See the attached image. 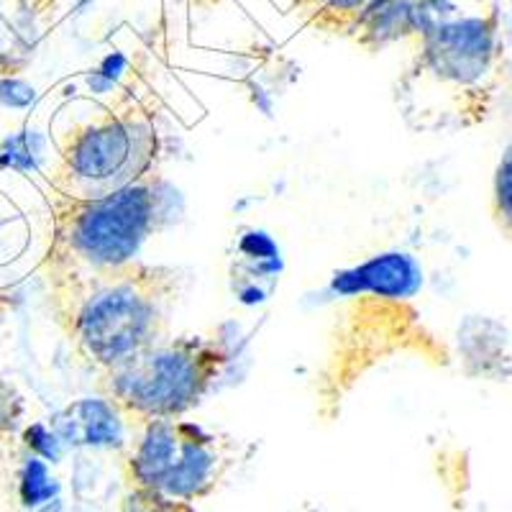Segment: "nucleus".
Returning <instances> with one entry per match:
<instances>
[{"instance_id": "3", "label": "nucleus", "mask_w": 512, "mask_h": 512, "mask_svg": "<svg viewBox=\"0 0 512 512\" xmlns=\"http://www.w3.org/2000/svg\"><path fill=\"white\" fill-rule=\"evenodd\" d=\"M54 164L39 180L72 198H103L159 169L162 139L152 111L131 93L113 103L75 100L49 121Z\"/></svg>"}, {"instance_id": "22", "label": "nucleus", "mask_w": 512, "mask_h": 512, "mask_svg": "<svg viewBox=\"0 0 512 512\" xmlns=\"http://www.w3.org/2000/svg\"><path fill=\"white\" fill-rule=\"evenodd\" d=\"M85 82H88V90L93 95H108L118 88L116 82H111L108 77H103L98 70H90L88 75H85Z\"/></svg>"}, {"instance_id": "15", "label": "nucleus", "mask_w": 512, "mask_h": 512, "mask_svg": "<svg viewBox=\"0 0 512 512\" xmlns=\"http://www.w3.org/2000/svg\"><path fill=\"white\" fill-rule=\"evenodd\" d=\"M44 149H47L44 136L29 131V128H21L13 136H6L0 141V172L13 169L21 175H36L41 159H44Z\"/></svg>"}, {"instance_id": "17", "label": "nucleus", "mask_w": 512, "mask_h": 512, "mask_svg": "<svg viewBox=\"0 0 512 512\" xmlns=\"http://www.w3.org/2000/svg\"><path fill=\"white\" fill-rule=\"evenodd\" d=\"M21 443H24V448L31 456H39L47 464H59L62 461V441L52 431V425L44 423V420H34V423L24 425L21 428Z\"/></svg>"}, {"instance_id": "10", "label": "nucleus", "mask_w": 512, "mask_h": 512, "mask_svg": "<svg viewBox=\"0 0 512 512\" xmlns=\"http://www.w3.org/2000/svg\"><path fill=\"white\" fill-rule=\"evenodd\" d=\"M461 372L472 379L507 382L512 377V341L502 320L466 315L456 328Z\"/></svg>"}, {"instance_id": "14", "label": "nucleus", "mask_w": 512, "mask_h": 512, "mask_svg": "<svg viewBox=\"0 0 512 512\" xmlns=\"http://www.w3.org/2000/svg\"><path fill=\"white\" fill-rule=\"evenodd\" d=\"M54 497H62V484L52 474V464L29 454L18 469V502L26 510H36Z\"/></svg>"}, {"instance_id": "19", "label": "nucleus", "mask_w": 512, "mask_h": 512, "mask_svg": "<svg viewBox=\"0 0 512 512\" xmlns=\"http://www.w3.org/2000/svg\"><path fill=\"white\" fill-rule=\"evenodd\" d=\"M21 418H24V400L11 382L0 377V438L18 433Z\"/></svg>"}, {"instance_id": "21", "label": "nucleus", "mask_w": 512, "mask_h": 512, "mask_svg": "<svg viewBox=\"0 0 512 512\" xmlns=\"http://www.w3.org/2000/svg\"><path fill=\"white\" fill-rule=\"evenodd\" d=\"M95 70H98L100 75L108 77V80L116 82V85H118V82H121V77L126 75V70H128V57H126V54H121V52L105 54Z\"/></svg>"}, {"instance_id": "20", "label": "nucleus", "mask_w": 512, "mask_h": 512, "mask_svg": "<svg viewBox=\"0 0 512 512\" xmlns=\"http://www.w3.org/2000/svg\"><path fill=\"white\" fill-rule=\"evenodd\" d=\"M36 100L34 85L21 80L18 75L13 77H0V108L8 111H26Z\"/></svg>"}, {"instance_id": "16", "label": "nucleus", "mask_w": 512, "mask_h": 512, "mask_svg": "<svg viewBox=\"0 0 512 512\" xmlns=\"http://www.w3.org/2000/svg\"><path fill=\"white\" fill-rule=\"evenodd\" d=\"M489 213L497 231L512 241V139L502 146L500 159L492 172V195H489Z\"/></svg>"}, {"instance_id": "5", "label": "nucleus", "mask_w": 512, "mask_h": 512, "mask_svg": "<svg viewBox=\"0 0 512 512\" xmlns=\"http://www.w3.org/2000/svg\"><path fill=\"white\" fill-rule=\"evenodd\" d=\"M502 59L500 8L492 0L418 36L408 88L431 85L441 90L443 116H456L461 126H472L487 118L500 85Z\"/></svg>"}, {"instance_id": "12", "label": "nucleus", "mask_w": 512, "mask_h": 512, "mask_svg": "<svg viewBox=\"0 0 512 512\" xmlns=\"http://www.w3.org/2000/svg\"><path fill=\"white\" fill-rule=\"evenodd\" d=\"M349 36L367 52H382L395 41L415 36V0H369Z\"/></svg>"}, {"instance_id": "18", "label": "nucleus", "mask_w": 512, "mask_h": 512, "mask_svg": "<svg viewBox=\"0 0 512 512\" xmlns=\"http://www.w3.org/2000/svg\"><path fill=\"white\" fill-rule=\"evenodd\" d=\"M121 512H195V505L169 500V497L154 495V492H146V489H128L123 495Z\"/></svg>"}, {"instance_id": "7", "label": "nucleus", "mask_w": 512, "mask_h": 512, "mask_svg": "<svg viewBox=\"0 0 512 512\" xmlns=\"http://www.w3.org/2000/svg\"><path fill=\"white\" fill-rule=\"evenodd\" d=\"M328 290L336 297L377 295L410 303L423 290V264L408 251H387L356 267L333 272Z\"/></svg>"}, {"instance_id": "2", "label": "nucleus", "mask_w": 512, "mask_h": 512, "mask_svg": "<svg viewBox=\"0 0 512 512\" xmlns=\"http://www.w3.org/2000/svg\"><path fill=\"white\" fill-rule=\"evenodd\" d=\"M49 205V246L39 262L44 282L105 272L136 262L149 239L175 226L185 198L175 182L152 172L103 198H72L39 180Z\"/></svg>"}, {"instance_id": "11", "label": "nucleus", "mask_w": 512, "mask_h": 512, "mask_svg": "<svg viewBox=\"0 0 512 512\" xmlns=\"http://www.w3.org/2000/svg\"><path fill=\"white\" fill-rule=\"evenodd\" d=\"M41 0H0V77L29 67L41 39Z\"/></svg>"}, {"instance_id": "1", "label": "nucleus", "mask_w": 512, "mask_h": 512, "mask_svg": "<svg viewBox=\"0 0 512 512\" xmlns=\"http://www.w3.org/2000/svg\"><path fill=\"white\" fill-rule=\"evenodd\" d=\"M47 295L54 323L77 359L103 374L172 336L182 274L136 259L126 267L47 282Z\"/></svg>"}, {"instance_id": "8", "label": "nucleus", "mask_w": 512, "mask_h": 512, "mask_svg": "<svg viewBox=\"0 0 512 512\" xmlns=\"http://www.w3.org/2000/svg\"><path fill=\"white\" fill-rule=\"evenodd\" d=\"M52 431L64 448H95V451H118L128 446V423L111 400L100 397H80L59 410L49 420Z\"/></svg>"}, {"instance_id": "4", "label": "nucleus", "mask_w": 512, "mask_h": 512, "mask_svg": "<svg viewBox=\"0 0 512 512\" xmlns=\"http://www.w3.org/2000/svg\"><path fill=\"white\" fill-rule=\"evenodd\" d=\"M231 364V351L221 338L169 336L154 349L98 374V392L111 400L136 428L149 420L187 418L216 390Z\"/></svg>"}, {"instance_id": "9", "label": "nucleus", "mask_w": 512, "mask_h": 512, "mask_svg": "<svg viewBox=\"0 0 512 512\" xmlns=\"http://www.w3.org/2000/svg\"><path fill=\"white\" fill-rule=\"evenodd\" d=\"M236 256L231 267V290L241 305L256 308L272 297L285 272L280 244L264 228H241L236 236Z\"/></svg>"}, {"instance_id": "13", "label": "nucleus", "mask_w": 512, "mask_h": 512, "mask_svg": "<svg viewBox=\"0 0 512 512\" xmlns=\"http://www.w3.org/2000/svg\"><path fill=\"white\" fill-rule=\"evenodd\" d=\"M369 0H290L287 11H295L305 18V24L328 34L349 36L356 16Z\"/></svg>"}, {"instance_id": "6", "label": "nucleus", "mask_w": 512, "mask_h": 512, "mask_svg": "<svg viewBox=\"0 0 512 512\" xmlns=\"http://www.w3.org/2000/svg\"><path fill=\"white\" fill-rule=\"evenodd\" d=\"M241 459L239 438L187 418L149 420L128 433L123 477L128 489L195 505L213 495Z\"/></svg>"}, {"instance_id": "23", "label": "nucleus", "mask_w": 512, "mask_h": 512, "mask_svg": "<svg viewBox=\"0 0 512 512\" xmlns=\"http://www.w3.org/2000/svg\"><path fill=\"white\" fill-rule=\"evenodd\" d=\"M31 512H67V505H64L62 497H54L52 502L36 507V510H31Z\"/></svg>"}]
</instances>
